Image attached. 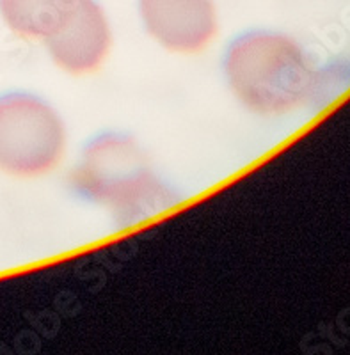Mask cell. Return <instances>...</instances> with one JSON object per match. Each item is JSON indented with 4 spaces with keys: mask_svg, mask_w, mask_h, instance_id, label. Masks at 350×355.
Masks as SVG:
<instances>
[{
    "mask_svg": "<svg viewBox=\"0 0 350 355\" xmlns=\"http://www.w3.org/2000/svg\"><path fill=\"white\" fill-rule=\"evenodd\" d=\"M73 180L81 194L125 224L144 220L174 202L137 142L117 133L100 135L85 148Z\"/></svg>",
    "mask_w": 350,
    "mask_h": 355,
    "instance_id": "obj_1",
    "label": "cell"
},
{
    "mask_svg": "<svg viewBox=\"0 0 350 355\" xmlns=\"http://www.w3.org/2000/svg\"><path fill=\"white\" fill-rule=\"evenodd\" d=\"M226 77L238 100L251 110L279 114L306 100L315 84L308 59L290 37L249 33L226 55Z\"/></svg>",
    "mask_w": 350,
    "mask_h": 355,
    "instance_id": "obj_2",
    "label": "cell"
},
{
    "mask_svg": "<svg viewBox=\"0 0 350 355\" xmlns=\"http://www.w3.org/2000/svg\"><path fill=\"white\" fill-rule=\"evenodd\" d=\"M65 153V128L40 98L11 93L0 98V171L18 178L52 171Z\"/></svg>",
    "mask_w": 350,
    "mask_h": 355,
    "instance_id": "obj_3",
    "label": "cell"
},
{
    "mask_svg": "<svg viewBox=\"0 0 350 355\" xmlns=\"http://www.w3.org/2000/svg\"><path fill=\"white\" fill-rule=\"evenodd\" d=\"M44 41L59 68L84 75L100 68L109 53L110 28L94 0H77L66 20Z\"/></svg>",
    "mask_w": 350,
    "mask_h": 355,
    "instance_id": "obj_4",
    "label": "cell"
},
{
    "mask_svg": "<svg viewBox=\"0 0 350 355\" xmlns=\"http://www.w3.org/2000/svg\"><path fill=\"white\" fill-rule=\"evenodd\" d=\"M148 33L173 52H199L217 33L214 0H139Z\"/></svg>",
    "mask_w": 350,
    "mask_h": 355,
    "instance_id": "obj_5",
    "label": "cell"
},
{
    "mask_svg": "<svg viewBox=\"0 0 350 355\" xmlns=\"http://www.w3.org/2000/svg\"><path fill=\"white\" fill-rule=\"evenodd\" d=\"M75 4L77 0H0V15L12 33L47 40Z\"/></svg>",
    "mask_w": 350,
    "mask_h": 355,
    "instance_id": "obj_6",
    "label": "cell"
}]
</instances>
